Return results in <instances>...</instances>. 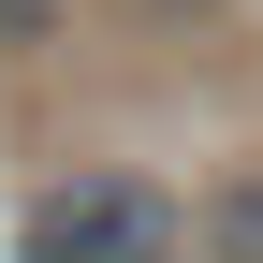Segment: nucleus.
<instances>
[{"mask_svg": "<svg viewBox=\"0 0 263 263\" xmlns=\"http://www.w3.org/2000/svg\"><path fill=\"white\" fill-rule=\"evenodd\" d=\"M176 190L132 176V161H88V176H44L15 205V263H176Z\"/></svg>", "mask_w": 263, "mask_h": 263, "instance_id": "nucleus-1", "label": "nucleus"}, {"mask_svg": "<svg viewBox=\"0 0 263 263\" xmlns=\"http://www.w3.org/2000/svg\"><path fill=\"white\" fill-rule=\"evenodd\" d=\"M190 234H205V263H263V161H234V176L190 205Z\"/></svg>", "mask_w": 263, "mask_h": 263, "instance_id": "nucleus-2", "label": "nucleus"}, {"mask_svg": "<svg viewBox=\"0 0 263 263\" xmlns=\"http://www.w3.org/2000/svg\"><path fill=\"white\" fill-rule=\"evenodd\" d=\"M59 15H73V0H0V59H29V44H59Z\"/></svg>", "mask_w": 263, "mask_h": 263, "instance_id": "nucleus-3", "label": "nucleus"}, {"mask_svg": "<svg viewBox=\"0 0 263 263\" xmlns=\"http://www.w3.org/2000/svg\"><path fill=\"white\" fill-rule=\"evenodd\" d=\"M146 15H205V0H146Z\"/></svg>", "mask_w": 263, "mask_h": 263, "instance_id": "nucleus-4", "label": "nucleus"}]
</instances>
